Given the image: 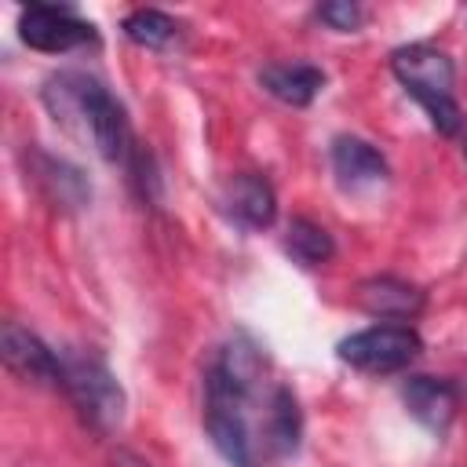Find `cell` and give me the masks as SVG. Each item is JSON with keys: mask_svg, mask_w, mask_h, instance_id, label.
Instances as JSON below:
<instances>
[{"mask_svg": "<svg viewBox=\"0 0 467 467\" xmlns=\"http://www.w3.org/2000/svg\"><path fill=\"white\" fill-rule=\"evenodd\" d=\"M47 113L73 135L91 139V146L106 157V161H128L135 153V139H131V124L124 106L109 95V88L88 73L66 69L47 77L44 91H40Z\"/></svg>", "mask_w": 467, "mask_h": 467, "instance_id": "cell-1", "label": "cell"}, {"mask_svg": "<svg viewBox=\"0 0 467 467\" xmlns=\"http://www.w3.org/2000/svg\"><path fill=\"white\" fill-rule=\"evenodd\" d=\"M390 69L401 80V88L427 109L431 124L441 135H456L460 131V106L452 99V84H456V69L452 58L431 44H409L398 47L390 55Z\"/></svg>", "mask_w": 467, "mask_h": 467, "instance_id": "cell-2", "label": "cell"}, {"mask_svg": "<svg viewBox=\"0 0 467 467\" xmlns=\"http://www.w3.org/2000/svg\"><path fill=\"white\" fill-rule=\"evenodd\" d=\"M62 390L95 431H113L124 420V387L95 350H62Z\"/></svg>", "mask_w": 467, "mask_h": 467, "instance_id": "cell-3", "label": "cell"}, {"mask_svg": "<svg viewBox=\"0 0 467 467\" xmlns=\"http://www.w3.org/2000/svg\"><path fill=\"white\" fill-rule=\"evenodd\" d=\"M336 350H339V358H343L350 368L387 376V372L409 368V365L420 358L423 339H420V332L409 328V325H376V328H365V332L347 336Z\"/></svg>", "mask_w": 467, "mask_h": 467, "instance_id": "cell-4", "label": "cell"}, {"mask_svg": "<svg viewBox=\"0 0 467 467\" xmlns=\"http://www.w3.org/2000/svg\"><path fill=\"white\" fill-rule=\"evenodd\" d=\"M18 36L22 44H29L33 51L44 55H62L73 51L80 44H95V26L84 22L73 7H58V4H33L18 15Z\"/></svg>", "mask_w": 467, "mask_h": 467, "instance_id": "cell-5", "label": "cell"}, {"mask_svg": "<svg viewBox=\"0 0 467 467\" xmlns=\"http://www.w3.org/2000/svg\"><path fill=\"white\" fill-rule=\"evenodd\" d=\"M0 354H4V365L15 376H22L26 383L62 387V361H58V354L47 350L40 343V336L22 328L18 321H4V328H0Z\"/></svg>", "mask_w": 467, "mask_h": 467, "instance_id": "cell-6", "label": "cell"}, {"mask_svg": "<svg viewBox=\"0 0 467 467\" xmlns=\"http://www.w3.org/2000/svg\"><path fill=\"white\" fill-rule=\"evenodd\" d=\"M223 208L230 219H237L248 230H266L277 215V193L274 186L255 171H237L223 182Z\"/></svg>", "mask_w": 467, "mask_h": 467, "instance_id": "cell-7", "label": "cell"}, {"mask_svg": "<svg viewBox=\"0 0 467 467\" xmlns=\"http://www.w3.org/2000/svg\"><path fill=\"white\" fill-rule=\"evenodd\" d=\"M204 427L212 434V445L223 452V460L230 467H259L255 463V441H252V431H248L244 405H237V401H208Z\"/></svg>", "mask_w": 467, "mask_h": 467, "instance_id": "cell-8", "label": "cell"}, {"mask_svg": "<svg viewBox=\"0 0 467 467\" xmlns=\"http://www.w3.org/2000/svg\"><path fill=\"white\" fill-rule=\"evenodd\" d=\"M401 401L409 416L434 434H441L456 416V387L438 376H409V383L401 387Z\"/></svg>", "mask_w": 467, "mask_h": 467, "instance_id": "cell-9", "label": "cell"}, {"mask_svg": "<svg viewBox=\"0 0 467 467\" xmlns=\"http://www.w3.org/2000/svg\"><path fill=\"white\" fill-rule=\"evenodd\" d=\"M332 171H336L339 186L365 190V186H376L387 179V161L372 142L354 139V135H339L332 142Z\"/></svg>", "mask_w": 467, "mask_h": 467, "instance_id": "cell-10", "label": "cell"}, {"mask_svg": "<svg viewBox=\"0 0 467 467\" xmlns=\"http://www.w3.org/2000/svg\"><path fill=\"white\" fill-rule=\"evenodd\" d=\"M354 299L372 317H398V321H405V317H416L423 310V292L416 285L401 281V277H368V281L358 285Z\"/></svg>", "mask_w": 467, "mask_h": 467, "instance_id": "cell-11", "label": "cell"}, {"mask_svg": "<svg viewBox=\"0 0 467 467\" xmlns=\"http://www.w3.org/2000/svg\"><path fill=\"white\" fill-rule=\"evenodd\" d=\"M259 84L285 106H310L325 88V73L310 62H270L259 69Z\"/></svg>", "mask_w": 467, "mask_h": 467, "instance_id": "cell-12", "label": "cell"}, {"mask_svg": "<svg viewBox=\"0 0 467 467\" xmlns=\"http://www.w3.org/2000/svg\"><path fill=\"white\" fill-rule=\"evenodd\" d=\"M303 438V412L288 387H274L266 398V420H263V441L277 456H292Z\"/></svg>", "mask_w": 467, "mask_h": 467, "instance_id": "cell-13", "label": "cell"}, {"mask_svg": "<svg viewBox=\"0 0 467 467\" xmlns=\"http://www.w3.org/2000/svg\"><path fill=\"white\" fill-rule=\"evenodd\" d=\"M33 179L47 190V197L55 204H66V208H80L88 197H91V186L84 182L80 168L58 161V157H47V153H33Z\"/></svg>", "mask_w": 467, "mask_h": 467, "instance_id": "cell-14", "label": "cell"}, {"mask_svg": "<svg viewBox=\"0 0 467 467\" xmlns=\"http://www.w3.org/2000/svg\"><path fill=\"white\" fill-rule=\"evenodd\" d=\"M285 252H288L296 263H303V266H321V263H328V259L336 255V244H332V234H328L321 223L299 215V219L288 223Z\"/></svg>", "mask_w": 467, "mask_h": 467, "instance_id": "cell-15", "label": "cell"}, {"mask_svg": "<svg viewBox=\"0 0 467 467\" xmlns=\"http://www.w3.org/2000/svg\"><path fill=\"white\" fill-rule=\"evenodd\" d=\"M124 36L131 40V44H139V47H150V51H157V47H164V44H171V36H175V18H168L164 11H157V7H139V11H131L128 18H124Z\"/></svg>", "mask_w": 467, "mask_h": 467, "instance_id": "cell-16", "label": "cell"}, {"mask_svg": "<svg viewBox=\"0 0 467 467\" xmlns=\"http://www.w3.org/2000/svg\"><path fill=\"white\" fill-rule=\"evenodd\" d=\"M317 15H321V22H328V26H332V29H339V33H354V29L365 22V11H361L358 4H350V0L321 4V7H317Z\"/></svg>", "mask_w": 467, "mask_h": 467, "instance_id": "cell-17", "label": "cell"}, {"mask_svg": "<svg viewBox=\"0 0 467 467\" xmlns=\"http://www.w3.org/2000/svg\"><path fill=\"white\" fill-rule=\"evenodd\" d=\"M113 467H150V463H146L142 456H135V452H124V449H120V452L113 456Z\"/></svg>", "mask_w": 467, "mask_h": 467, "instance_id": "cell-18", "label": "cell"}, {"mask_svg": "<svg viewBox=\"0 0 467 467\" xmlns=\"http://www.w3.org/2000/svg\"><path fill=\"white\" fill-rule=\"evenodd\" d=\"M463 390H467V383H463Z\"/></svg>", "mask_w": 467, "mask_h": 467, "instance_id": "cell-19", "label": "cell"}, {"mask_svg": "<svg viewBox=\"0 0 467 467\" xmlns=\"http://www.w3.org/2000/svg\"><path fill=\"white\" fill-rule=\"evenodd\" d=\"M463 153H467V146H463Z\"/></svg>", "mask_w": 467, "mask_h": 467, "instance_id": "cell-20", "label": "cell"}]
</instances>
